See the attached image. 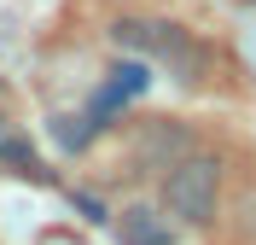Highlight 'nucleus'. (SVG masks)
I'll return each mask as SVG.
<instances>
[{"mask_svg": "<svg viewBox=\"0 0 256 245\" xmlns=\"http://www.w3.org/2000/svg\"><path fill=\"white\" fill-rule=\"evenodd\" d=\"M111 35H116V47H134L152 65H169L180 82H204V70H210V53L192 41V30H180L169 18H122Z\"/></svg>", "mask_w": 256, "mask_h": 245, "instance_id": "f257e3e1", "label": "nucleus"}, {"mask_svg": "<svg viewBox=\"0 0 256 245\" xmlns=\"http://www.w3.org/2000/svg\"><path fill=\"white\" fill-rule=\"evenodd\" d=\"M216 204H222V163L204 158V152H186L163 169V210L186 222V228H204L216 222Z\"/></svg>", "mask_w": 256, "mask_h": 245, "instance_id": "f03ea898", "label": "nucleus"}, {"mask_svg": "<svg viewBox=\"0 0 256 245\" xmlns=\"http://www.w3.org/2000/svg\"><path fill=\"white\" fill-rule=\"evenodd\" d=\"M146 82H152V65H116L111 70V82L94 94V105H88V117H94L99 129H105V117L116 111V105H128L134 94H146Z\"/></svg>", "mask_w": 256, "mask_h": 245, "instance_id": "7ed1b4c3", "label": "nucleus"}, {"mask_svg": "<svg viewBox=\"0 0 256 245\" xmlns=\"http://www.w3.org/2000/svg\"><path fill=\"white\" fill-rule=\"evenodd\" d=\"M134 158H140V163H158V169H169L175 158H186V134H180L175 123H152V129L140 134Z\"/></svg>", "mask_w": 256, "mask_h": 245, "instance_id": "20e7f679", "label": "nucleus"}, {"mask_svg": "<svg viewBox=\"0 0 256 245\" xmlns=\"http://www.w3.org/2000/svg\"><path fill=\"white\" fill-rule=\"evenodd\" d=\"M116 233H122V245H169L175 239L169 222H163L158 210H146V204H128V210L116 216Z\"/></svg>", "mask_w": 256, "mask_h": 245, "instance_id": "39448f33", "label": "nucleus"}, {"mask_svg": "<svg viewBox=\"0 0 256 245\" xmlns=\"http://www.w3.org/2000/svg\"><path fill=\"white\" fill-rule=\"evenodd\" d=\"M0 163H6V169H18V175H41V158H35L30 134L18 129L6 111H0Z\"/></svg>", "mask_w": 256, "mask_h": 245, "instance_id": "423d86ee", "label": "nucleus"}]
</instances>
